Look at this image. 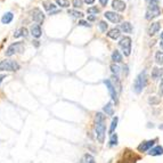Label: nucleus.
<instances>
[{
    "instance_id": "38",
    "label": "nucleus",
    "mask_w": 163,
    "mask_h": 163,
    "mask_svg": "<svg viewBox=\"0 0 163 163\" xmlns=\"http://www.w3.org/2000/svg\"><path fill=\"white\" fill-rule=\"evenodd\" d=\"M160 0H148V5H159Z\"/></svg>"
},
{
    "instance_id": "9",
    "label": "nucleus",
    "mask_w": 163,
    "mask_h": 163,
    "mask_svg": "<svg viewBox=\"0 0 163 163\" xmlns=\"http://www.w3.org/2000/svg\"><path fill=\"white\" fill-rule=\"evenodd\" d=\"M31 16H32V20L38 24H41L45 21L44 13L41 12L39 8H34V9L31 12Z\"/></svg>"
},
{
    "instance_id": "39",
    "label": "nucleus",
    "mask_w": 163,
    "mask_h": 163,
    "mask_svg": "<svg viewBox=\"0 0 163 163\" xmlns=\"http://www.w3.org/2000/svg\"><path fill=\"white\" fill-rule=\"evenodd\" d=\"M88 21H90V22H94V21H96V15L88 16Z\"/></svg>"
},
{
    "instance_id": "11",
    "label": "nucleus",
    "mask_w": 163,
    "mask_h": 163,
    "mask_svg": "<svg viewBox=\"0 0 163 163\" xmlns=\"http://www.w3.org/2000/svg\"><path fill=\"white\" fill-rule=\"evenodd\" d=\"M104 16H105V18H107L108 21H111L112 23H115V24L121 22V20H122V16L119 15L115 12H106L104 14Z\"/></svg>"
},
{
    "instance_id": "1",
    "label": "nucleus",
    "mask_w": 163,
    "mask_h": 163,
    "mask_svg": "<svg viewBox=\"0 0 163 163\" xmlns=\"http://www.w3.org/2000/svg\"><path fill=\"white\" fill-rule=\"evenodd\" d=\"M95 132L97 140L103 144L106 136V116L100 112L96 113L95 116Z\"/></svg>"
},
{
    "instance_id": "41",
    "label": "nucleus",
    "mask_w": 163,
    "mask_h": 163,
    "mask_svg": "<svg viewBox=\"0 0 163 163\" xmlns=\"http://www.w3.org/2000/svg\"><path fill=\"white\" fill-rule=\"evenodd\" d=\"M84 2L86 4H88V5H91V4H94L95 2V0H83Z\"/></svg>"
},
{
    "instance_id": "2",
    "label": "nucleus",
    "mask_w": 163,
    "mask_h": 163,
    "mask_svg": "<svg viewBox=\"0 0 163 163\" xmlns=\"http://www.w3.org/2000/svg\"><path fill=\"white\" fill-rule=\"evenodd\" d=\"M146 84H147V74H146V71H143L135 79V82H134V91L136 94H140V92L143 91L144 88L146 87Z\"/></svg>"
},
{
    "instance_id": "35",
    "label": "nucleus",
    "mask_w": 163,
    "mask_h": 163,
    "mask_svg": "<svg viewBox=\"0 0 163 163\" xmlns=\"http://www.w3.org/2000/svg\"><path fill=\"white\" fill-rule=\"evenodd\" d=\"M82 2H83V0H73V6L76 8L82 7Z\"/></svg>"
},
{
    "instance_id": "34",
    "label": "nucleus",
    "mask_w": 163,
    "mask_h": 163,
    "mask_svg": "<svg viewBox=\"0 0 163 163\" xmlns=\"http://www.w3.org/2000/svg\"><path fill=\"white\" fill-rule=\"evenodd\" d=\"M98 25H99L100 31H102V32H106V30H107V28H108V25H107V23H106V22H104V21H100Z\"/></svg>"
},
{
    "instance_id": "8",
    "label": "nucleus",
    "mask_w": 163,
    "mask_h": 163,
    "mask_svg": "<svg viewBox=\"0 0 163 163\" xmlns=\"http://www.w3.org/2000/svg\"><path fill=\"white\" fill-rule=\"evenodd\" d=\"M138 159H139V156H136L132 152L128 149L127 152H124L123 159L120 160L119 163H136Z\"/></svg>"
},
{
    "instance_id": "42",
    "label": "nucleus",
    "mask_w": 163,
    "mask_h": 163,
    "mask_svg": "<svg viewBox=\"0 0 163 163\" xmlns=\"http://www.w3.org/2000/svg\"><path fill=\"white\" fill-rule=\"evenodd\" d=\"M5 78H6V76H5V74H1V76H0V83L2 82V80H4Z\"/></svg>"
},
{
    "instance_id": "22",
    "label": "nucleus",
    "mask_w": 163,
    "mask_h": 163,
    "mask_svg": "<svg viewBox=\"0 0 163 163\" xmlns=\"http://www.w3.org/2000/svg\"><path fill=\"white\" fill-rule=\"evenodd\" d=\"M13 18H14V15H13V13L8 12V13H6L4 16H2V18H1V22H2V24H8V23H10V22H12Z\"/></svg>"
},
{
    "instance_id": "27",
    "label": "nucleus",
    "mask_w": 163,
    "mask_h": 163,
    "mask_svg": "<svg viewBox=\"0 0 163 163\" xmlns=\"http://www.w3.org/2000/svg\"><path fill=\"white\" fill-rule=\"evenodd\" d=\"M68 15H71L72 17H74V18H81V17L83 16V13L74 10V9H68Z\"/></svg>"
},
{
    "instance_id": "12",
    "label": "nucleus",
    "mask_w": 163,
    "mask_h": 163,
    "mask_svg": "<svg viewBox=\"0 0 163 163\" xmlns=\"http://www.w3.org/2000/svg\"><path fill=\"white\" fill-rule=\"evenodd\" d=\"M126 6L127 5L121 0H113V2H112V7L115 12H123L126 9Z\"/></svg>"
},
{
    "instance_id": "4",
    "label": "nucleus",
    "mask_w": 163,
    "mask_h": 163,
    "mask_svg": "<svg viewBox=\"0 0 163 163\" xmlns=\"http://www.w3.org/2000/svg\"><path fill=\"white\" fill-rule=\"evenodd\" d=\"M119 46L122 49L124 56H130L131 54V38L130 37H123L120 40Z\"/></svg>"
},
{
    "instance_id": "40",
    "label": "nucleus",
    "mask_w": 163,
    "mask_h": 163,
    "mask_svg": "<svg viewBox=\"0 0 163 163\" xmlns=\"http://www.w3.org/2000/svg\"><path fill=\"white\" fill-rule=\"evenodd\" d=\"M99 2H100V5H102V6H106V5H107V2H108V0H99Z\"/></svg>"
},
{
    "instance_id": "25",
    "label": "nucleus",
    "mask_w": 163,
    "mask_h": 163,
    "mask_svg": "<svg viewBox=\"0 0 163 163\" xmlns=\"http://www.w3.org/2000/svg\"><path fill=\"white\" fill-rule=\"evenodd\" d=\"M80 163H96V161H95V157L92 155H90V154H84Z\"/></svg>"
},
{
    "instance_id": "21",
    "label": "nucleus",
    "mask_w": 163,
    "mask_h": 163,
    "mask_svg": "<svg viewBox=\"0 0 163 163\" xmlns=\"http://www.w3.org/2000/svg\"><path fill=\"white\" fill-rule=\"evenodd\" d=\"M104 113H106V115H113L114 114V108H113V105H112V103L110 102V103H107L105 106H104L103 108Z\"/></svg>"
},
{
    "instance_id": "43",
    "label": "nucleus",
    "mask_w": 163,
    "mask_h": 163,
    "mask_svg": "<svg viewBox=\"0 0 163 163\" xmlns=\"http://www.w3.org/2000/svg\"><path fill=\"white\" fill-rule=\"evenodd\" d=\"M60 10H54V12H52V13H49L50 15H54V14H57V13H60Z\"/></svg>"
},
{
    "instance_id": "30",
    "label": "nucleus",
    "mask_w": 163,
    "mask_h": 163,
    "mask_svg": "<svg viewBox=\"0 0 163 163\" xmlns=\"http://www.w3.org/2000/svg\"><path fill=\"white\" fill-rule=\"evenodd\" d=\"M56 2H57V5L60 6V7H64V8L70 7V1H68V0H56Z\"/></svg>"
},
{
    "instance_id": "24",
    "label": "nucleus",
    "mask_w": 163,
    "mask_h": 163,
    "mask_svg": "<svg viewBox=\"0 0 163 163\" xmlns=\"http://www.w3.org/2000/svg\"><path fill=\"white\" fill-rule=\"evenodd\" d=\"M44 8L47 10L48 13H52V12H54L56 9V6L52 2H50V1H45L44 2Z\"/></svg>"
},
{
    "instance_id": "44",
    "label": "nucleus",
    "mask_w": 163,
    "mask_h": 163,
    "mask_svg": "<svg viewBox=\"0 0 163 163\" xmlns=\"http://www.w3.org/2000/svg\"><path fill=\"white\" fill-rule=\"evenodd\" d=\"M160 47H161V48L163 49V41H161V42H160Z\"/></svg>"
},
{
    "instance_id": "13",
    "label": "nucleus",
    "mask_w": 163,
    "mask_h": 163,
    "mask_svg": "<svg viewBox=\"0 0 163 163\" xmlns=\"http://www.w3.org/2000/svg\"><path fill=\"white\" fill-rule=\"evenodd\" d=\"M160 29H161V25H160L159 22H154V23H152L149 26H148V30H147V33L148 36H154L156 34L157 32L160 31Z\"/></svg>"
},
{
    "instance_id": "7",
    "label": "nucleus",
    "mask_w": 163,
    "mask_h": 163,
    "mask_svg": "<svg viewBox=\"0 0 163 163\" xmlns=\"http://www.w3.org/2000/svg\"><path fill=\"white\" fill-rule=\"evenodd\" d=\"M104 83L106 84V87H107V90L110 92V96H111V98L113 102H115V104L119 103V97H118V91H116V89L114 88V86L112 84L111 80H104Z\"/></svg>"
},
{
    "instance_id": "16",
    "label": "nucleus",
    "mask_w": 163,
    "mask_h": 163,
    "mask_svg": "<svg viewBox=\"0 0 163 163\" xmlns=\"http://www.w3.org/2000/svg\"><path fill=\"white\" fill-rule=\"evenodd\" d=\"M31 34L34 38H40L41 37V28L39 24H34L31 26Z\"/></svg>"
},
{
    "instance_id": "45",
    "label": "nucleus",
    "mask_w": 163,
    "mask_h": 163,
    "mask_svg": "<svg viewBox=\"0 0 163 163\" xmlns=\"http://www.w3.org/2000/svg\"><path fill=\"white\" fill-rule=\"evenodd\" d=\"M33 42H34V45H36L37 47H38V46H39V44H38V41H33Z\"/></svg>"
},
{
    "instance_id": "31",
    "label": "nucleus",
    "mask_w": 163,
    "mask_h": 163,
    "mask_svg": "<svg viewBox=\"0 0 163 163\" xmlns=\"http://www.w3.org/2000/svg\"><path fill=\"white\" fill-rule=\"evenodd\" d=\"M155 62L157 64H163V52H157L155 54Z\"/></svg>"
},
{
    "instance_id": "3",
    "label": "nucleus",
    "mask_w": 163,
    "mask_h": 163,
    "mask_svg": "<svg viewBox=\"0 0 163 163\" xmlns=\"http://www.w3.org/2000/svg\"><path fill=\"white\" fill-rule=\"evenodd\" d=\"M20 64L12 60H5L0 62V71H18Z\"/></svg>"
},
{
    "instance_id": "29",
    "label": "nucleus",
    "mask_w": 163,
    "mask_h": 163,
    "mask_svg": "<svg viewBox=\"0 0 163 163\" xmlns=\"http://www.w3.org/2000/svg\"><path fill=\"white\" fill-rule=\"evenodd\" d=\"M160 98L157 97V96H152V97H149L148 98V103L152 104V105H157V104H160Z\"/></svg>"
},
{
    "instance_id": "36",
    "label": "nucleus",
    "mask_w": 163,
    "mask_h": 163,
    "mask_svg": "<svg viewBox=\"0 0 163 163\" xmlns=\"http://www.w3.org/2000/svg\"><path fill=\"white\" fill-rule=\"evenodd\" d=\"M79 25H81V26H87V28L90 26V24L88 23L87 21H79Z\"/></svg>"
},
{
    "instance_id": "47",
    "label": "nucleus",
    "mask_w": 163,
    "mask_h": 163,
    "mask_svg": "<svg viewBox=\"0 0 163 163\" xmlns=\"http://www.w3.org/2000/svg\"><path fill=\"white\" fill-rule=\"evenodd\" d=\"M161 39L163 40V32H162V33H161Z\"/></svg>"
},
{
    "instance_id": "18",
    "label": "nucleus",
    "mask_w": 163,
    "mask_h": 163,
    "mask_svg": "<svg viewBox=\"0 0 163 163\" xmlns=\"http://www.w3.org/2000/svg\"><path fill=\"white\" fill-rule=\"evenodd\" d=\"M28 34H29V32H28V30L25 28H21V29H18L17 31L14 33V38H20V37H24V38H26L28 37Z\"/></svg>"
},
{
    "instance_id": "14",
    "label": "nucleus",
    "mask_w": 163,
    "mask_h": 163,
    "mask_svg": "<svg viewBox=\"0 0 163 163\" xmlns=\"http://www.w3.org/2000/svg\"><path fill=\"white\" fill-rule=\"evenodd\" d=\"M162 154H163L162 146H155V147H153L152 149L148 151V155L151 156H159V155H162Z\"/></svg>"
},
{
    "instance_id": "17",
    "label": "nucleus",
    "mask_w": 163,
    "mask_h": 163,
    "mask_svg": "<svg viewBox=\"0 0 163 163\" xmlns=\"http://www.w3.org/2000/svg\"><path fill=\"white\" fill-rule=\"evenodd\" d=\"M112 84L114 86V88H115L118 91H121V82H120V79L118 76H114L113 74V76H112V80H111Z\"/></svg>"
},
{
    "instance_id": "23",
    "label": "nucleus",
    "mask_w": 163,
    "mask_h": 163,
    "mask_svg": "<svg viewBox=\"0 0 163 163\" xmlns=\"http://www.w3.org/2000/svg\"><path fill=\"white\" fill-rule=\"evenodd\" d=\"M122 55L119 52V50H114L113 54H112V60L114 62V63H121L122 62Z\"/></svg>"
},
{
    "instance_id": "37",
    "label": "nucleus",
    "mask_w": 163,
    "mask_h": 163,
    "mask_svg": "<svg viewBox=\"0 0 163 163\" xmlns=\"http://www.w3.org/2000/svg\"><path fill=\"white\" fill-rule=\"evenodd\" d=\"M159 94H160V95H163V78H162V80H161V83H160Z\"/></svg>"
},
{
    "instance_id": "15",
    "label": "nucleus",
    "mask_w": 163,
    "mask_h": 163,
    "mask_svg": "<svg viewBox=\"0 0 163 163\" xmlns=\"http://www.w3.org/2000/svg\"><path fill=\"white\" fill-rule=\"evenodd\" d=\"M120 36H121V32H120V29H118V28L111 29L107 33L108 38H111V39H113V40H116Z\"/></svg>"
},
{
    "instance_id": "19",
    "label": "nucleus",
    "mask_w": 163,
    "mask_h": 163,
    "mask_svg": "<svg viewBox=\"0 0 163 163\" xmlns=\"http://www.w3.org/2000/svg\"><path fill=\"white\" fill-rule=\"evenodd\" d=\"M162 70L159 68H153V70H152V79H154V80H157L160 79L161 76H162Z\"/></svg>"
},
{
    "instance_id": "5",
    "label": "nucleus",
    "mask_w": 163,
    "mask_h": 163,
    "mask_svg": "<svg viewBox=\"0 0 163 163\" xmlns=\"http://www.w3.org/2000/svg\"><path fill=\"white\" fill-rule=\"evenodd\" d=\"M24 52V45L23 42H15V44H12L9 47L7 48L6 50V56H13L17 54V52Z\"/></svg>"
},
{
    "instance_id": "28",
    "label": "nucleus",
    "mask_w": 163,
    "mask_h": 163,
    "mask_svg": "<svg viewBox=\"0 0 163 163\" xmlns=\"http://www.w3.org/2000/svg\"><path fill=\"white\" fill-rule=\"evenodd\" d=\"M116 145H118V135H116V134H113V135H111L108 146H110V147H113V146H116Z\"/></svg>"
},
{
    "instance_id": "20",
    "label": "nucleus",
    "mask_w": 163,
    "mask_h": 163,
    "mask_svg": "<svg viewBox=\"0 0 163 163\" xmlns=\"http://www.w3.org/2000/svg\"><path fill=\"white\" fill-rule=\"evenodd\" d=\"M120 29L124 32V33H131L132 32V25L129 22H124L120 25Z\"/></svg>"
},
{
    "instance_id": "32",
    "label": "nucleus",
    "mask_w": 163,
    "mask_h": 163,
    "mask_svg": "<svg viewBox=\"0 0 163 163\" xmlns=\"http://www.w3.org/2000/svg\"><path fill=\"white\" fill-rule=\"evenodd\" d=\"M111 70H112V72H113V74H114V76H119V73H120V66L119 65H116V64H112Z\"/></svg>"
},
{
    "instance_id": "26",
    "label": "nucleus",
    "mask_w": 163,
    "mask_h": 163,
    "mask_svg": "<svg viewBox=\"0 0 163 163\" xmlns=\"http://www.w3.org/2000/svg\"><path fill=\"white\" fill-rule=\"evenodd\" d=\"M118 122H119V118H118V116H115L114 119L112 120L111 127H110V135H113L114 130H115L116 127H118Z\"/></svg>"
},
{
    "instance_id": "46",
    "label": "nucleus",
    "mask_w": 163,
    "mask_h": 163,
    "mask_svg": "<svg viewBox=\"0 0 163 163\" xmlns=\"http://www.w3.org/2000/svg\"><path fill=\"white\" fill-rule=\"evenodd\" d=\"M160 129H161V130H163V124H161V126H160Z\"/></svg>"
},
{
    "instance_id": "33",
    "label": "nucleus",
    "mask_w": 163,
    "mask_h": 163,
    "mask_svg": "<svg viewBox=\"0 0 163 163\" xmlns=\"http://www.w3.org/2000/svg\"><path fill=\"white\" fill-rule=\"evenodd\" d=\"M87 13H88V14H90V15H97V14L99 13V8H97V7H90V8H88Z\"/></svg>"
},
{
    "instance_id": "6",
    "label": "nucleus",
    "mask_w": 163,
    "mask_h": 163,
    "mask_svg": "<svg viewBox=\"0 0 163 163\" xmlns=\"http://www.w3.org/2000/svg\"><path fill=\"white\" fill-rule=\"evenodd\" d=\"M161 14V9H160L159 5H148V8H147V12H146V20L151 21L153 18H155L157 16Z\"/></svg>"
},
{
    "instance_id": "10",
    "label": "nucleus",
    "mask_w": 163,
    "mask_h": 163,
    "mask_svg": "<svg viewBox=\"0 0 163 163\" xmlns=\"http://www.w3.org/2000/svg\"><path fill=\"white\" fill-rule=\"evenodd\" d=\"M157 139H151V140H146V142H143V143L140 144L139 146L137 147V149L139 152H147L149 151V149H152V147H153V145L155 144V142Z\"/></svg>"
}]
</instances>
